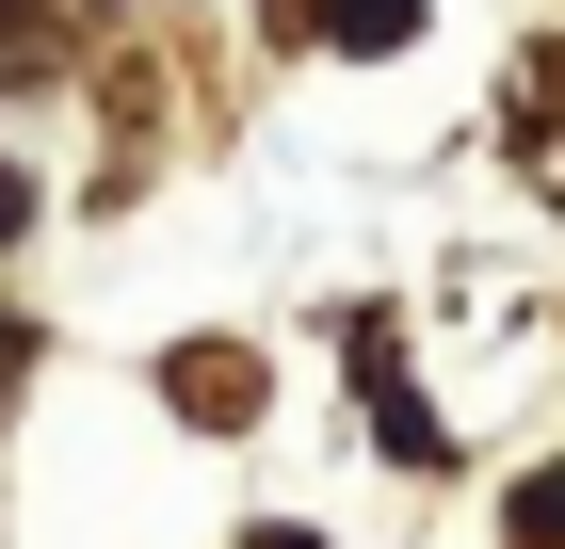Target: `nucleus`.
Here are the masks:
<instances>
[{
    "label": "nucleus",
    "instance_id": "f257e3e1",
    "mask_svg": "<svg viewBox=\"0 0 565 549\" xmlns=\"http://www.w3.org/2000/svg\"><path fill=\"white\" fill-rule=\"evenodd\" d=\"M49 65H65V33H49L33 0H0V82H49Z\"/></svg>",
    "mask_w": 565,
    "mask_h": 549
},
{
    "label": "nucleus",
    "instance_id": "f03ea898",
    "mask_svg": "<svg viewBox=\"0 0 565 549\" xmlns=\"http://www.w3.org/2000/svg\"><path fill=\"white\" fill-rule=\"evenodd\" d=\"M323 33H340V49H404V33H420V0H323Z\"/></svg>",
    "mask_w": 565,
    "mask_h": 549
},
{
    "label": "nucleus",
    "instance_id": "7ed1b4c3",
    "mask_svg": "<svg viewBox=\"0 0 565 549\" xmlns=\"http://www.w3.org/2000/svg\"><path fill=\"white\" fill-rule=\"evenodd\" d=\"M518 549H565V468H550V485H518Z\"/></svg>",
    "mask_w": 565,
    "mask_h": 549
},
{
    "label": "nucleus",
    "instance_id": "20e7f679",
    "mask_svg": "<svg viewBox=\"0 0 565 549\" xmlns=\"http://www.w3.org/2000/svg\"><path fill=\"white\" fill-rule=\"evenodd\" d=\"M17 372H33V339H17V324H0V388H17Z\"/></svg>",
    "mask_w": 565,
    "mask_h": 549
},
{
    "label": "nucleus",
    "instance_id": "39448f33",
    "mask_svg": "<svg viewBox=\"0 0 565 549\" xmlns=\"http://www.w3.org/2000/svg\"><path fill=\"white\" fill-rule=\"evenodd\" d=\"M17 211H33V194H17V162H0V243H17Z\"/></svg>",
    "mask_w": 565,
    "mask_h": 549
},
{
    "label": "nucleus",
    "instance_id": "423d86ee",
    "mask_svg": "<svg viewBox=\"0 0 565 549\" xmlns=\"http://www.w3.org/2000/svg\"><path fill=\"white\" fill-rule=\"evenodd\" d=\"M259 549H323V534H259Z\"/></svg>",
    "mask_w": 565,
    "mask_h": 549
}]
</instances>
